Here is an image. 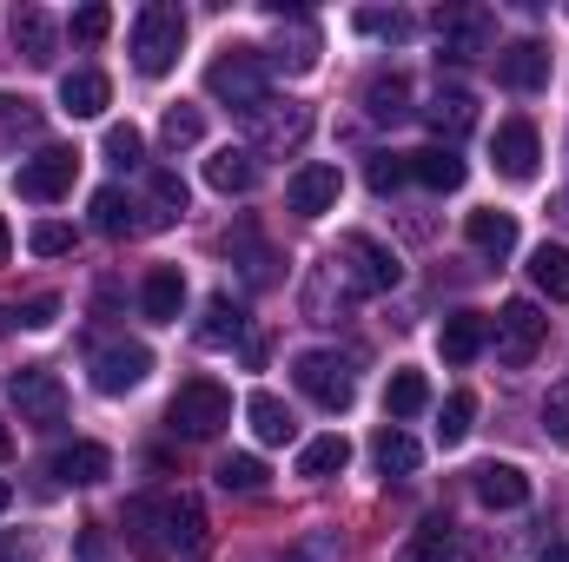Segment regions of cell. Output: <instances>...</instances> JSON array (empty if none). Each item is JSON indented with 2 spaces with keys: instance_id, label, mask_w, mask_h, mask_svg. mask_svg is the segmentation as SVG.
Listing matches in <instances>:
<instances>
[{
  "instance_id": "23",
  "label": "cell",
  "mask_w": 569,
  "mask_h": 562,
  "mask_svg": "<svg viewBox=\"0 0 569 562\" xmlns=\"http://www.w3.org/2000/svg\"><path fill=\"white\" fill-rule=\"evenodd\" d=\"M483 344H490V318H483V311H457V318H443V364H470Z\"/></svg>"
},
{
  "instance_id": "44",
  "label": "cell",
  "mask_w": 569,
  "mask_h": 562,
  "mask_svg": "<svg viewBox=\"0 0 569 562\" xmlns=\"http://www.w3.org/2000/svg\"><path fill=\"white\" fill-rule=\"evenodd\" d=\"M543 430H550L557 443H569V378L550 384V398H543Z\"/></svg>"
},
{
  "instance_id": "6",
  "label": "cell",
  "mask_w": 569,
  "mask_h": 562,
  "mask_svg": "<svg viewBox=\"0 0 569 562\" xmlns=\"http://www.w3.org/2000/svg\"><path fill=\"white\" fill-rule=\"evenodd\" d=\"M331 272L351 284V291H365V298H371V291H391L405 265H398V252H391V245H378V239L351 232V239H338V259H331Z\"/></svg>"
},
{
  "instance_id": "4",
  "label": "cell",
  "mask_w": 569,
  "mask_h": 562,
  "mask_svg": "<svg viewBox=\"0 0 569 562\" xmlns=\"http://www.w3.org/2000/svg\"><path fill=\"white\" fill-rule=\"evenodd\" d=\"M166 418H172L179 436H219V430L232 423V391H226L219 378H186Z\"/></svg>"
},
{
  "instance_id": "48",
  "label": "cell",
  "mask_w": 569,
  "mask_h": 562,
  "mask_svg": "<svg viewBox=\"0 0 569 562\" xmlns=\"http://www.w3.org/2000/svg\"><path fill=\"white\" fill-rule=\"evenodd\" d=\"M537 562H569V543H550V550H543Z\"/></svg>"
},
{
  "instance_id": "36",
  "label": "cell",
  "mask_w": 569,
  "mask_h": 562,
  "mask_svg": "<svg viewBox=\"0 0 569 562\" xmlns=\"http://www.w3.org/2000/svg\"><path fill=\"white\" fill-rule=\"evenodd\" d=\"M470 418H477V398H470V391H450V398H443V418H437V443H443V450L463 443V436H470Z\"/></svg>"
},
{
  "instance_id": "26",
  "label": "cell",
  "mask_w": 569,
  "mask_h": 562,
  "mask_svg": "<svg viewBox=\"0 0 569 562\" xmlns=\"http://www.w3.org/2000/svg\"><path fill=\"white\" fill-rule=\"evenodd\" d=\"M13 47L33 60V67H53V20L40 7H13Z\"/></svg>"
},
{
  "instance_id": "34",
  "label": "cell",
  "mask_w": 569,
  "mask_h": 562,
  "mask_svg": "<svg viewBox=\"0 0 569 562\" xmlns=\"http://www.w3.org/2000/svg\"><path fill=\"white\" fill-rule=\"evenodd\" d=\"M430 404V384H425V371H391V391H385V411L391 418H418Z\"/></svg>"
},
{
  "instance_id": "35",
  "label": "cell",
  "mask_w": 569,
  "mask_h": 562,
  "mask_svg": "<svg viewBox=\"0 0 569 562\" xmlns=\"http://www.w3.org/2000/svg\"><path fill=\"white\" fill-rule=\"evenodd\" d=\"M219 490H232V496H252V490H266V463L259 456H219Z\"/></svg>"
},
{
  "instance_id": "38",
  "label": "cell",
  "mask_w": 569,
  "mask_h": 562,
  "mask_svg": "<svg viewBox=\"0 0 569 562\" xmlns=\"http://www.w3.org/2000/svg\"><path fill=\"white\" fill-rule=\"evenodd\" d=\"M358 33H371V40H411V13H385V7H365V13H358Z\"/></svg>"
},
{
  "instance_id": "20",
  "label": "cell",
  "mask_w": 569,
  "mask_h": 562,
  "mask_svg": "<svg viewBox=\"0 0 569 562\" xmlns=\"http://www.w3.org/2000/svg\"><path fill=\"white\" fill-rule=\"evenodd\" d=\"M252 179H259V159H252V145H219L212 159H206V185L212 192H252Z\"/></svg>"
},
{
  "instance_id": "12",
  "label": "cell",
  "mask_w": 569,
  "mask_h": 562,
  "mask_svg": "<svg viewBox=\"0 0 569 562\" xmlns=\"http://www.w3.org/2000/svg\"><path fill=\"white\" fill-rule=\"evenodd\" d=\"M338 192H345V179H338V165H325V159H311V165H298V172L284 179V205H291L298 219L331 212V205H338Z\"/></svg>"
},
{
  "instance_id": "31",
  "label": "cell",
  "mask_w": 569,
  "mask_h": 562,
  "mask_svg": "<svg viewBox=\"0 0 569 562\" xmlns=\"http://www.w3.org/2000/svg\"><path fill=\"white\" fill-rule=\"evenodd\" d=\"M351 463V443L331 430V436H311L305 450H298V476H338Z\"/></svg>"
},
{
  "instance_id": "50",
  "label": "cell",
  "mask_w": 569,
  "mask_h": 562,
  "mask_svg": "<svg viewBox=\"0 0 569 562\" xmlns=\"http://www.w3.org/2000/svg\"><path fill=\"white\" fill-rule=\"evenodd\" d=\"M7 456H13V436H7V423H0V463H7Z\"/></svg>"
},
{
  "instance_id": "1",
  "label": "cell",
  "mask_w": 569,
  "mask_h": 562,
  "mask_svg": "<svg viewBox=\"0 0 569 562\" xmlns=\"http://www.w3.org/2000/svg\"><path fill=\"white\" fill-rule=\"evenodd\" d=\"M127 530H133L140 550L192 556L206 543V510L192 496H140V503H127Z\"/></svg>"
},
{
  "instance_id": "27",
  "label": "cell",
  "mask_w": 569,
  "mask_h": 562,
  "mask_svg": "<svg viewBox=\"0 0 569 562\" xmlns=\"http://www.w3.org/2000/svg\"><path fill=\"white\" fill-rule=\"evenodd\" d=\"M365 113L385 120V127H398V120L411 113V80H405V73H378V80L365 87Z\"/></svg>"
},
{
  "instance_id": "43",
  "label": "cell",
  "mask_w": 569,
  "mask_h": 562,
  "mask_svg": "<svg viewBox=\"0 0 569 562\" xmlns=\"http://www.w3.org/2000/svg\"><path fill=\"white\" fill-rule=\"evenodd\" d=\"M53 318H60V298H27V304H13L0 324H27V331H47Z\"/></svg>"
},
{
  "instance_id": "2",
  "label": "cell",
  "mask_w": 569,
  "mask_h": 562,
  "mask_svg": "<svg viewBox=\"0 0 569 562\" xmlns=\"http://www.w3.org/2000/svg\"><path fill=\"white\" fill-rule=\"evenodd\" d=\"M179 47H186V13L172 0H146L133 13V67L146 80H159V73H172Z\"/></svg>"
},
{
  "instance_id": "33",
  "label": "cell",
  "mask_w": 569,
  "mask_h": 562,
  "mask_svg": "<svg viewBox=\"0 0 569 562\" xmlns=\"http://www.w3.org/2000/svg\"><path fill=\"white\" fill-rule=\"evenodd\" d=\"M530 279L543 298H569V245H537L530 252Z\"/></svg>"
},
{
  "instance_id": "42",
  "label": "cell",
  "mask_w": 569,
  "mask_h": 562,
  "mask_svg": "<svg viewBox=\"0 0 569 562\" xmlns=\"http://www.w3.org/2000/svg\"><path fill=\"white\" fill-rule=\"evenodd\" d=\"M152 205H159V219H179L186 212V179L179 172H152Z\"/></svg>"
},
{
  "instance_id": "3",
  "label": "cell",
  "mask_w": 569,
  "mask_h": 562,
  "mask_svg": "<svg viewBox=\"0 0 569 562\" xmlns=\"http://www.w3.org/2000/svg\"><path fill=\"white\" fill-rule=\"evenodd\" d=\"M266 73H272V67H266V47H226V53L206 67V93L246 113V107L266 100Z\"/></svg>"
},
{
  "instance_id": "18",
  "label": "cell",
  "mask_w": 569,
  "mask_h": 562,
  "mask_svg": "<svg viewBox=\"0 0 569 562\" xmlns=\"http://www.w3.org/2000/svg\"><path fill=\"white\" fill-rule=\"evenodd\" d=\"M179 304H186V272L179 265H152L140 284V311L152 324H179Z\"/></svg>"
},
{
  "instance_id": "14",
  "label": "cell",
  "mask_w": 569,
  "mask_h": 562,
  "mask_svg": "<svg viewBox=\"0 0 569 562\" xmlns=\"http://www.w3.org/2000/svg\"><path fill=\"white\" fill-rule=\"evenodd\" d=\"M146 371H152V351H146V344H107V351L93 358V391L127 398V391L146 384Z\"/></svg>"
},
{
  "instance_id": "51",
  "label": "cell",
  "mask_w": 569,
  "mask_h": 562,
  "mask_svg": "<svg viewBox=\"0 0 569 562\" xmlns=\"http://www.w3.org/2000/svg\"><path fill=\"white\" fill-rule=\"evenodd\" d=\"M7 245H13V232H7V219H0V259H7Z\"/></svg>"
},
{
  "instance_id": "30",
  "label": "cell",
  "mask_w": 569,
  "mask_h": 562,
  "mask_svg": "<svg viewBox=\"0 0 569 562\" xmlns=\"http://www.w3.org/2000/svg\"><path fill=\"white\" fill-rule=\"evenodd\" d=\"M93 232H107V239L140 232V219H133V205H127V192H120V185H100V192H93Z\"/></svg>"
},
{
  "instance_id": "45",
  "label": "cell",
  "mask_w": 569,
  "mask_h": 562,
  "mask_svg": "<svg viewBox=\"0 0 569 562\" xmlns=\"http://www.w3.org/2000/svg\"><path fill=\"white\" fill-rule=\"evenodd\" d=\"M239 259H246V284H272V252L252 232H239Z\"/></svg>"
},
{
  "instance_id": "11",
  "label": "cell",
  "mask_w": 569,
  "mask_h": 562,
  "mask_svg": "<svg viewBox=\"0 0 569 562\" xmlns=\"http://www.w3.org/2000/svg\"><path fill=\"white\" fill-rule=\"evenodd\" d=\"M246 120V133H252V145H266V152H284V145H298L305 133H311V113L298 107V100H259V107H246L239 113Z\"/></svg>"
},
{
  "instance_id": "16",
  "label": "cell",
  "mask_w": 569,
  "mask_h": 562,
  "mask_svg": "<svg viewBox=\"0 0 569 562\" xmlns=\"http://www.w3.org/2000/svg\"><path fill=\"white\" fill-rule=\"evenodd\" d=\"M470 490H477L483 510H523L530 503V476L517 463H477L470 470Z\"/></svg>"
},
{
  "instance_id": "9",
  "label": "cell",
  "mask_w": 569,
  "mask_h": 562,
  "mask_svg": "<svg viewBox=\"0 0 569 562\" xmlns=\"http://www.w3.org/2000/svg\"><path fill=\"white\" fill-rule=\"evenodd\" d=\"M73 179H80V152L73 145H40L33 159H20V199H33V205L67 199Z\"/></svg>"
},
{
  "instance_id": "40",
  "label": "cell",
  "mask_w": 569,
  "mask_h": 562,
  "mask_svg": "<svg viewBox=\"0 0 569 562\" xmlns=\"http://www.w3.org/2000/svg\"><path fill=\"white\" fill-rule=\"evenodd\" d=\"M27 245H33L40 259H67V252H73V225H53V219H40V225L27 232Z\"/></svg>"
},
{
  "instance_id": "39",
  "label": "cell",
  "mask_w": 569,
  "mask_h": 562,
  "mask_svg": "<svg viewBox=\"0 0 569 562\" xmlns=\"http://www.w3.org/2000/svg\"><path fill=\"white\" fill-rule=\"evenodd\" d=\"M107 159L120 165V172H133L146 159V140H140V127H107Z\"/></svg>"
},
{
  "instance_id": "28",
  "label": "cell",
  "mask_w": 569,
  "mask_h": 562,
  "mask_svg": "<svg viewBox=\"0 0 569 562\" xmlns=\"http://www.w3.org/2000/svg\"><path fill=\"white\" fill-rule=\"evenodd\" d=\"M246 418H252V436H259V443H291V436H298V418L284 411L272 391H252V398H246Z\"/></svg>"
},
{
  "instance_id": "8",
  "label": "cell",
  "mask_w": 569,
  "mask_h": 562,
  "mask_svg": "<svg viewBox=\"0 0 569 562\" xmlns=\"http://www.w3.org/2000/svg\"><path fill=\"white\" fill-rule=\"evenodd\" d=\"M437 47H443V60H483L490 47H497V13L490 7H443L437 13Z\"/></svg>"
},
{
  "instance_id": "29",
  "label": "cell",
  "mask_w": 569,
  "mask_h": 562,
  "mask_svg": "<svg viewBox=\"0 0 569 562\" xmlns=\"http://www.w3.org/2000/svg\"><path fill=\"white\" fill-rule=\"evenodd\" d=\"M246 338V311L219 291L212 304H206V318H199V344H212V351H226V344H239Z\"/></svg>"
},
{
  "instance_id": "25",
  "label": "cell",
  "mask_w": 569,
  "mask_h": 562,
  "mask_svg": "<svg viewBox=\"0 0 569 562\" xmlns=\"http://www.w3.org/2000/svg\"><path fill=\"white\" fill-rule=\"evenodd\" d=\"M405 562H470V550H463V536H457V530H450L443 516H430L425 530L411 536Z\"/></svg>"
},
{
  "instance_id": "46",
  "label": "cell",
  "mask_w": 569,
  "mask_h": 562,
  "mask_svg": "<svg viewBox=\"0 0 569 562\" xmlns=\"http://www.w3.org/2000/svg\"><path fill=\"white\" fill-rule=\"evenodd\" d=\"M107 27H113V13H107V7H80V13H73V40H80V47L107 40Z\"/></svg>"
},
{
  "instance_id": "17",
  "label": "cell",
  "mask_w": 569,
  "mask_h": 562,
  "mask_svg": "<svg viewBox=\"0 0 569 562\" xmlns=\"http://www.w3.org/2000/svg\"><path fill=\"white\" fill-rule=\"evenodd\" d=\"M425 120H430V133H437L443 145H457L470 127H477V100H470L463 87H437L430 107H425Z\"/></svg>"
},
{
  "instance_id": "15",
  "label": "cell",
  "mask_w": 569,
  "mask_h": 562,
  "mask_svg": "<svg viewBox=\"0 0 569 562\" xmlns=\"http://www.w3.org/2000/svg\"><path fill=\"white\" fill-rule=\"evenodd\" d=\"M490 159H497V172L503 179H537V159H543V145H537V127L530 120H503L497 127V140H490Z\"/></svg>"
},
{
  "instance_id": "13",
  "label": "cell",
  "mask_w": 569,
  "mask_h": 562,
  "mask_svg": "<svg viewBox=\"0 0 569 562\" xmlns=\"http://www.w3.org/2000/svg\"><path fill=\"white\" fill-rule=\"evenodd\" d=\"M497 80L510 93H543L550 87V47L543 40H510L497 47Z\"/></svg>"
},
{
  "instance_id": "10",
  "label": "cell",
  "mask_w": 569,
  "mask_h": 562,
  "mask_svg": "<svg viewBox=\"0 0 569 562\" xmlns=\"http://www.w3.org/2000/svg\"><path fill=\"white\" fill-rule=\"evenodd\" d=\"M7 391H13L20 418L33 423V430H60V423H67V384H60L47 364H20Z\"/></svg>"
},
{
  "instance_id": "22",
  "label": "cell",
  "mask_w": 569,
  "mask_h": 562,
  "mask_svg": "<svg viewBox=\"0 0 569 562\" xmlns=\"http://www.w3.org/2000/svg\"><path fill=\"white\" fill-rule=\"evenodd\" d=\"M411 159V179L430 185V192H457L463 185V159H457V145H418V152H405Z\"/></svg>"
},
{
  "instance_id": "24",
  "label": "cell",
  "mask_w": 569,
  "mask_h": 562,
  "mask_svg": "<svg viewBox=\"0 0 569 562\" xmlns=\"http://www.w3.org/2000/svg\"><path fill=\"white\" fill-rule=\"evenodd\" d=\"M463 232H470V245H477L483 259H510V252H517V219H510V212H470Z\"/></svg>"
},
{
  "instance_id": "32",
  "label": "cell",
  "mask_w": 569,
  "mask_h": 562,
  "mask_svg": "<svg viewBox=\"0 0 569 562\" xmlns=\"http://www.w3.org/2000/svg\"><path fill=\"white\" fill-rule=\"evenodd\" d=\"M371 456H378V470H385V476H411L425 450H418V436H405V430L391 423V430H378V443H371Z\"/></svg>"
},
{
  "instance_id": "5",
  "label": "cell",
  "mask_w": 569,
  "mask_h": 562,
  "mask_svg": "<svg viewBox=\"0 0 569 562\" xmlns=\"http://www.w3.org/2000/svg\"><path fill=\"white\" fill-rule=\"evenodd\" d=\"M291 384H298L318 411H351V398H358L351 364L331 358V351H298V358H291Z\"/></svg>"
},
{
  "instance_id": "19",
  "label": "cell",
  "mask_w": 569,
  "mask_h": 562,
  "mask_svg": "<svg viewBox=\"0 0 569 562\" xmlns=\"http://www.w3.org/2000/svg\"><path fill=\"white\" fill-rule=\"evenodd\" d=\"M53 476L73 483V490H93V483L113 476V456H107V443H67V450L53 456Z\"/></svg>"
},
{
  "instance_id": "52",
  "label": "cell",
  "mask_w": 569,
  "mask_h": 562,
  "mask_svg": "<svg viewBox=\"0 0 569 562\" xmlns=\"http://www.w3.org/2000/svg\"><path fill=\"white\" fill-rule=\"evenodd\" d=\"M557 219H563V225H569V192H563V199H557Z\"/></svg>"
},
{
  "instance_id": "37",
  "label": "cell",
  "mask_w": 569,
  "mask_h": 562,
  "mask_svg": "<svg viewBox=\"0 0 569 562\" xmlns=\"http://www.w3.org/2000/svg\"><path fill=\"white\" fill-rule=\"evenodd\" d=\"M159 133H166V145H172V152H179V145H199V133H206V113L179 100V107H166V120H159Z\"/></svg>"
},
{
  "instance_id": "21",
  "label": "cell",
  "mask_w": 569,
  "mask_h": 562,
  "mask_svg": "<svg viewBox=\"0 0 569 562\" xmlns=\"http://www.w3.org/2000/svg\"><path fill=\"white\" fill-rule=\"evenodd\" d=\"M107 100H113V87H107V73H93V67H80V73L60 80V107H67L73 120H100Z\"/></svg>"
},
{
  "instance_id": "7",
  "label": "cell",
  "mask_w": 569,
  "mask_h": 562,
  "mask_svg": "<svg viewBox=\"0 0 569 562\" xmlns=\"http://www.w3.org/2000/svg\"><path fill=\"white\" fill-rule=\"evenodd\" d=\"M490 338H497V364H510V371H523L537 351H543V338H550V318L530 304V298H510L503 311H497V324H490Z\"/></svg>"
},
{
  "instance_id": "49",
  "label": "cell",
  "mask_w": 569,
  "mask_h": 562,
  "mask_svg": "<svg viewBox=\"0 0 569 562\" xmlns=\"http://www.w3.org/2000/svg\"><path fill=\"white\" fill-rule=\"evenodd\" d=\"M7 503H13V483H7V476H0V516H7Z\"/></svg>"
},
{
  "instance_id": "47",
  "label": "cell",
  "mask_w": 569,
  "mask_h": 562,
  "mask_svg": "<svg viewBox=\"0 0 569 562\" xmlns=\"http://www.w3.org/2000/svg\"><path fill=\"white\" fill-rule=\"evenodd\" d=\"M0 127H7V133H33V127H40L33 100H13V93H0Z\"/></svg>"
},
{
  "instance_id": "41",
  "label": "cell",
  "mask_w": 569,
  "mask_h": 562,
  "mask_svg": "<svg viewBox=\"0 0 569 562\" xmlns=\"http://www.w3.org/2000/svg\"><path fill=\"white\" fill-rule=\"evenodd\" d=\"M405 179H411V159L405 152H378L371 159V192H398Z\"/></svg>"
}]
</instances>
